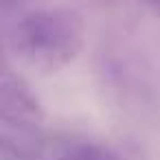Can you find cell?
Returning <instances> with one entry per match:
<instances>
[{"mask_svg":"<svg viewBox=\"0 0 160 160\" xmlns=\"http://www.w3.org/2000/svg\"><path fill=\"white\" fill-rule=\"evenodd\" d=\"M13 48L29 64L53 70L77 55L81 48V29L66 13L38 11L18 22Z\"/></svg>","mask_w":160,"mask_h":160,"instance_id":"cell-1","label":"cell"},{"mask_svg":"<svg viewBox=\"0 0 160 160\" xmlns=\"http://www.w3.org/2000/svg\"><path fill=\"white\" fill-rule=\"evenodd\" d=\"M62 160H108V156H103L99 149H92V147H79Z\"/></svg>","mask_w":160,"mask_h":160,"instance_id":"cell-2","label":"cell"}]
</instances>
